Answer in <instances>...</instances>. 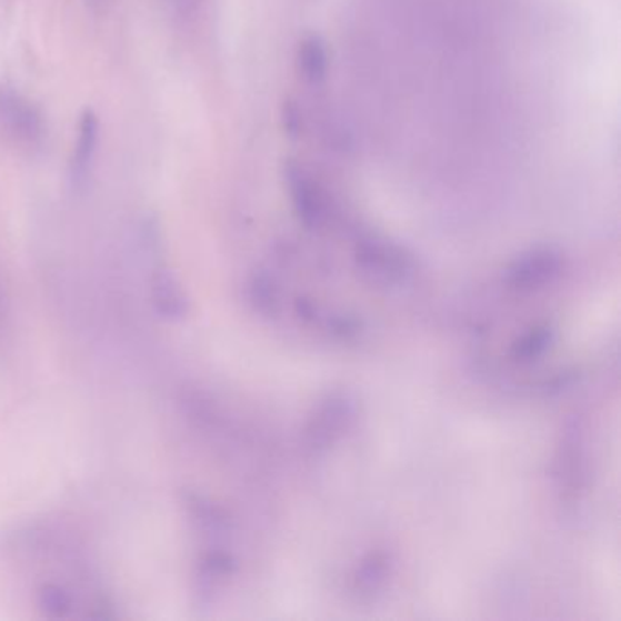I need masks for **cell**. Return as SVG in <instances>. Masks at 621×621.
<instances>
[{
  "label": "cell",
  "instance_id": "cell-1",
  "mask_svg": "<svg viewBox=\"0 0 621 621\" xmlns=\"http://www.w3.org/2000/svg\"><path fill=\"white\" fill-rule=\"evenodd\" d=\"M552 480L561 503L577 507L591 490L592 470L583 421L571 418L561 430L552 458Z\"/></svg>",
  "mask_w": 621,
  "mask_h": 621
},
{
  "label": "cell",
  "instance_id": "cell-2",
  "mask_svg": "<svg viewBox=\"0 0 621 621\" xmlns=\"http://www.w3.org/2000/svg\"><path fill=\"white\" fill-rule=\"evenodd\" d=\"M355 270L367 283L378 289H401L418 273L414 256L381 236H361L354 244Z\"/></svg>",
  "mask_w": 621,
  "mask_h": 621
},
{
  "label": "cell",
  "instance_id": "cell-3",
  "mask_svg": "<svg viewBox=\"0 0 621 621\" xmlns=\"http://www.w3.org/2000/svg\"><path fill=\"white\" fill-rule=\"evenodd\" d=\"M358 421V401L347 390H332L313 404L304 423L303 447L310 455H323L349 434Z\"/></svg>",
  "mask_w": 621,
  "mask_h": 621
},
{
  "label": "cell",
  "instance_id": "cell-4",
  "mask_svg": "<svg viewBox=\"0 0 621 621\" xmlns=\"http://www.w3.org/2000/svg\"><path fill=\"white\" fill-rule=\"evenodd\" d=\"M565 268V259L560 250L538 247L512 259L503 270L501 283L515 296H531L543 292L560 281Z\"/></svg>",
  "mask_w": 621,
  "mask_h": 621
},
{
  "label": "cell",
  "instance_id": "cell-5",
  "mask_svg": "<svg viewBox=\"0 0 621 621\" xmlns=\"http://www.w3.org/2000/svg\"><path fill=\"white\" fill-rule=\"evenodd\" d=\"M0 137L19 148L41 147L46 137L41 110L11 88H0Z\"/></svg>",
  "mask_w": 621,
  "mask_h": 621
},
{
  "label": "cell",
  "instance_id": "cell-6",
  "mask_svg": "<svg viewBox=\"0 0 621 621\" xmlns=\"http://www.w3.org/2000/svg\"><path fill=\"white\" fill-rule=\"evenodd\" d=\"M284 184L299 222L307 230H323L330 222V204L323 187L296 162L284 164Z\"/></svg>",
  "mask_w": 621,
  "mask_h": 621
},
{
  "label": "cell",
  "instance_id": "cell-7",
  "mask_svg": "<svg viewBox=\"0 0 621 621\" xmlns=\"http://www.w3.org/2000/svg\"><path fill=\"white\" fill-rule=\"evenodd\" d=\"M236 571H238V563L232 552H228L221 545L208 547L199 558L193 572V594L198 605H212L222 589L228 585V581L232 580Z\"/></svg>",
  "mask_w": 621,
  "mask_h": 621
},
{
  "label": "cell",
  "instance_id": "cell-8",
  "mask_svg": "<svg viewBox=\"0 0 621 621\" xmlns=\"http://www.w3.org/2000/svg\"><path fill=\"white\" fill-rule=\"evenodd\" d=\"M394 572L392 555L383 549L367 552L350 574V592L358 601H374L389 587Z\"/></svg>",
  "mask_w": 621,
  "mask_h": 621
},
{
  "label": "cell",
  "instance_id": "cell-9",
  "mask_svg": "<svg viewBox=\"0 0 621 621\" xmlns=\"http://www.w3.org/2000/svg\"><path fill=\"white\" fill-rule=\"evenodd\" d=\"M101 139V124L96 113L91 110L84 111L79 122L76 147L70 159V182L76 192H84L93 173L97 150Z\"/></svg>",
  "mask_w": 621,
  "mask_h": 621
},
{
  "label": "cell",
  "instance_id": "cell-10",
  "mask_svg": "<svg viewBox=\"0 0 621 621\" xmlns=\"http://www.w3.org/2000/svg\"><path fill=\"white\" fill-rule=\"evenodd\" d=\"M184 509L192 521L193 529L212 545H219L230 534V520L227 512L218 503H213L207 495L198 492L184 494Z\"/></svg>",
  "mask_w": 621,
  "mask_h": 621
},
{
  "label": "cell",
  "instance_id": "cell-11",
  "mask_svg": "<svg viewBox=\"0 0 621 621\" xmlns=\"http://www.w3.org/2000/svg\"><path fill=\"white\" fill-rule=\"evenodd\" d=\"M152 304L157 315L167 321H182L190 313V299L172 270L159 267L152 278Z\"/></svg>",
  "mask_w": 621,
  "mask_h": 621
},
{
  "label": "cell",
  "instance_id": "cell-12",
  "mask_svg": "<svg viewBox=\"0 0 621 621\" xmlns=\"http://www.w3.org/2000/svg\"><path fill=\"white\" fill-rule=\"evenodd\" d=\"M558 330L551 321H538L515 335L509 347V359L518 367H529L545 358L555 344Z\"/></svg>",
  "mask_w": 621,
  "mask_h": 621
},
{
  "label": "cell",
  "instance_id": "cell-13",
  "mask_svg": "<svg viewBox=\"0 0 621 621\" xmlns=\"http://www.w3.org/2000/svg\"><path fill=\"white\" fill-rule=\"evenodd\" d=\"M247 299L253 312L278 318L281 312V287L267 270H256L247 281Z\"/></svg>",
  "mask_w": 621,
  "mask_h": 621
},
{
  "label": "cell",
  "instance_id": "cell-14",
  "mask_svg": "<svg viewBox=\"0 0 621 621\" xmlns=\"http://www.w3.org/2000/svg\"><path fill=\"white\" fill-rule=\"evenodd\" d=\"M296 59H298L299 73L312 84L323 82L329 76V51L319 37H304L303 41L299 42Z\"/></svg>",
  "mask_w": 621,
  "mask_h": 621
},
{
  "label": "cell",
  "instance_id": "cell-15",
  "mask_svg": "<svg viewBox=\"0 0 621 621\" xmlns=\"http://www.w3.org/2000/svg\"><path fill=\"white\" fill-rule=\"evenodd\" d=\"M37 605L41 609L42 614L50 620H64L73 614L76 603L70 591L59 583L48 581L42 583L37 591Z\"/></svg>",
  "mask_w": 621,
  "mask_h": 621
},
{
  "label": "cell",
  "instance_id": "cell-16",
  "mask_svg": "<svg viewBox=\"0 0 621 621\" xmlns=\"http://www.w3.org/2000/svg\"><path fill=\"white\" fill-rule=\"evenodd\" d=\"M283 124L284 130L289 132V136L298 137L301 133V128H303V121H301V113H299L298 108L293 104H284L283 108Z\"/></svg>",
  "mask_w": 621,
  "mask_h": 621
},
{
  "label": "cell",
  "instance_id": "cell-17",
  "mask_svg": "<svg viewBox=\"0 0 621 621\" xmlns=\"http://www.w3.org/2000/svg\"><path fill=\"white\" fill-rule=\"evenodd\" d=\"M168 4L172 6L176 13L179 16H190L196 10V6L199 4V0H168Z\"/></svg>",
  "mask_w": 621,
  "mask_h": 621
},
{
  "label": "cell",
  "instance_id": "cell-18",
  "mask_svg": "<svg viewBox=\"0 0 621 621\" xmlns=\"http://www.w3.org/2000/svg\"><path fill=\"white\" fill-rule=\"evenodd\" d=\"M0 315H2V296H0Z\"/></svg>",
  "mask_w": 621,
  "mask_h": 621
}]
</instances>
